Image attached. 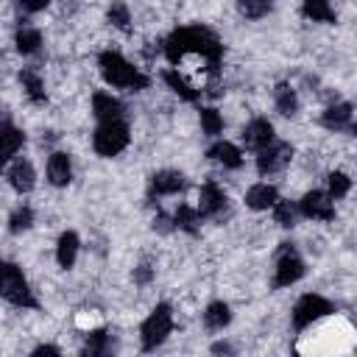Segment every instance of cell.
<instances>
[{"label": "cell", "mask_w": 357, "mask_h": 357, "mask_svg": "<svg viewBox=\"0 0 357 357\" xmlns=\"http://www.w3.org/2000/svg\"><path fill=\"white\" fill-rule=\"evenodd\" d=\"M153 229H159V231H173V229H176V220L167 218L165 212H156V218H153Z\"/></svg>", "instance_id": "obj_36"}, {"label": "cell", "mask_w": 357, "mask_h": 357, "mask_svg": "<svg viewBox=\"0 0 357 357\" xmlns=\"http://www.w3.org/2000/svg\"><path fill=\"white\" fill-rule=\"evenodd\" d=\"M165 84L181 98V100H190V103H195L198 98H201V89L195 86V84H190L181 73H178V67H173V70H167L165 73Z\"/></svg>", "instance_id": "obj_25"}, {"label": "cell", "mask_w": 357, "mask_h": 357, "mask_svg": "<svg viewBox=\"0 0 357 357\" xmlns=\"http://www.w3.org/2000/svg\"><path fill=\"white\" fill-rule=\"evenodd\" d=\"M298 212L307 220H335V198L326 190H310L298 198Z\"/></svg>", "instance_id": "obj_9"}, {"label": "cell", "mask_w": 357, "mask_h": 357, "mask_svg": "<svg viewBox=\"0 0 357 357\" xmlns=\"http://www.w3.org/2000/svg\"><path fill=\"white\" fill-rule=\"evenodd\" d=\"M304 273H307V265H304V259L298 257L296 245H293V243H279L276 268H273V290H282V287L296 284Z\"/></svg>", "instance_id": "obj_6"}, {"label": "cell", "mask_w": 357, "mask_h": 357, "mask_svg": "<svg viewBox=\"0 0 357 357\" xmlns=\"http://www.w3.org/2000/svg\"><path fill=\"white\" fill-rule=\"evenodd\" d=\"M106 20H109L114 28H120V31H128V28H131V11H128V6H126L123 0H112V6H109V11H106Z\"/></svg>", "instance_id": "obj_34"}, {"label": "cell", "mask_w": 357, "mask_h": 357, "mask_svg": "<svg viewBox=\"0 0 357 357\" xmlns=\"http://www.w3.org/2000/svg\"><path fill=\"white\" fill-rule=\"evenodd\" d=\"M173 220H176V229L178 231H187V234H198V223H201V215L195 206L190 204H178V209L173 212Z\"/></svg>", "instance_id": "obj_27"}, {"label": "cell", "mask_w": 357, "mask_h": 357, "mask_svg": "<svg viewBox=\"0 0 357 357\" xmlns=\"http://www.w3.org/2000/svg\"><path fill=\"white\" fill-rule=\"evenodd\" d=\"M279 201V190L268 181H259V184H251L245 190V206L254 209V212H262V209H273V204Z\"/></svg>", "instance_id": "obj_17"}, {"label": "cell", "mask_w": 357, "mask_h": 357, "mask_svg": "<svg viewBox=\"0 0 357 357\" xmlns=\"http://www.w3.org/2000/svg\"><path fill=\"white\" fill-rule=\"evenodd\" d=\"M165 56L170 64H181L187 59H201L212 67H220V56H223V45L220 39L204 28V25H187V28H176L167 42H165Z\"/></svg>", "instance_id": "obj_1"}, {"label": "cell", "mask_w": 357, "mask_h": 357, "mask_svg": "<svg viewBox=\"0 0 357 357\" xmlns=\"http://www.w3.org/2000/svg\"><path fill=\"white\" fill-rule=\"evenodd\" d=\"M0 293L8 304L22 307V310H39V301L25 279V273L14 265V262H3V282H0Z\"/></svg>", "instance_id": "obj_4"}, {"label": "cell", "mask_w": 357, "mask_h": 357, "mask_svg": "<svg viewBox=\"0 0 357 357\" xmlns=\"http://www.w3.org/2000/svg\"><path fill=\"white\" fill-rule=\"evenodd\" d=\"M198 117H201V131L206 134V137H220V131H223V117H220V112L215 109V106H201L198 109Z\"/></svg>", "instance_id": "obj_29"}, {"label": "cell", "mask_w": 357, "mask_h": 357, "mask_svg": "<svg viewBox=\"0 0 357 357\" xmlns=\"http://www.w3.org/2000/svg\"><path fill=\"white\" fill-rule=\"evenodd\" d=\"M206 159L223 165L226 170H240V167H243V151H240L234 142H226V139H215V142L206 148Z\"/></svg>", "instance_id": "obj_15"}, {"label": "cell", "mask_w": 357, "mask_h": 357, "mask_svg": "<svg viewBox=\"0 0 357 357\" xmlns=\"http://www.w3.org/2000/svg\"><path fill=\"white\" fill-rule=\"evenodd\" d=\"M151 279H153V268H151L148 262H142V265L134 271V282H137V284H148Z\"/></svg>", "instance_id": "obj_37"}, {"label": "cell", "mask_w": 357, "mask_h": 357, "mask_svg": "<svg viewBox=\"0 0 357 357\" xmlns=\"http://www.w3.org/2000/svg\"><path fill=\"white\" fill-rule=\"evenodd\" d=\"M187 187V178L181 170H173V167H162L151 176V192L153 195H176Z\"/></svg>", "instance_id": "obj_14"}, {"label": "cell", "mask_w": 357, "mask_h": 357, "mask_svg": "<svg viewBox=\"0 0 357 357\" xmlns=\"http://www.w3.org/2000/svg\"><path fill=\"white\" fill-rule=\"evenodd\" d=\"M92 114H95L98 123L123 120V103L109 92H95L92 95Z\"/></svg>", "instance_id": "obj_19"}, {"label": "cell", "mask_w": 357, "mask_h": 357, "mask_svg": "<svg viewBox=\"0 0 357 357\" xmlns=\"http://www.w3.org/2000/svg\"><path fill=\"white\" fill-rule=\"evenodd\" d=\"M33 226V209L31 206H17L11 215H8V231L11 234H22Z\"/></svg>", "instance_id": "obj_33"}, {"label": "cell", "mask_w": 357, "mask_h": 357, "mask_svg": "<svg viewBox=\"0 0 357 357\" xmlns=\"http://www.w3.org/2000/svg\"><path fill=\"white\" fill-rule=\"evenodd\" d=\"M301 14L312 22H324V25H335L337 14L332 8L329 0H301Z\"/></svg>", "instance_id": "obj_24"}, {"label": "cell", "mask_w": 357, "mask_h": 357, "mask_svg": "<svg viewBox=\"0 0 357 357\" xmlns=\"http://www.w3.org/2000/svg\"><path fill=\"white\" fill-rule=\"evenodd\" d=\"M273 106L282 117H296L298 114V95L287 81H279L273 86Z\"/></svg>", "instance_id": "obj_22"}, {"label": "cell", "mask_w": 357, "mask_h": 357, "mask_svg": "<svg viewBox=\"0 0 357 357\" xmlns=\"http://www.w3.org/2000/svg\"><path fill=\"white\" fill-rule=\"evenodd\" d=\"M47 181L53 187H67L73 181V162H70V153L64 151H53L47 156Z\"/></svg>", "instance_id": "obj_16"}, {"label": "cell", "mask_w": 357, "mask_h": 357, "mask_svg": "<svg viewBox=\"0 0 357 357\" xmlns=\"http://www.w3.org/2000/svg\"><path fill=\"white\" fill-rule=\"evenodd\" d=\"M22 145H25V131L17 128L11 120H3V126H0V159L11 162Z\"/></svg>", "instance_id": "obj_18"}, {"label": "cell", "mask_w": 357, "mask_h": 357, "mask_svg": "<svg viewBox=\"0 0 357 357\" xmlns=\"http://www.w3.org/2000/svg\"><path fill=\"white\" fill-rule=\"evenodd\" d=\"M290 162H293V145H290V142L273 139L271 145H265L262 151H257V173H259V176L282 173Z\"/></svg>", "instance_id": "obj_8"}, {"label": "cell", "mask_w": 357, "mask_h": 357, "mask_svg": "<svg viewBox=\"0 0 357 357\" xmlns=\"http://www.w3.org/2000/svg\"><path fill=\"white\" fill-rule=\"evenodd\" d=\"M231 324V307L226 301H209L204 310V326L209 332H220Z\"/></svg>", "instance_id": "obj_23"}, {"label": "cell", "mask_w": 357, "mask_h": 357, "mask_svg": "<svg viewBox=\"0 0 357 357\" xmlns=\"http://www.w3.org/2000/svg\"><path fill=\"white\" fill-rule=\"evenodd\" d=\"M298 215H301V212H298V201L293 204V201H284V198H279V201L273 204V220H276L282 229H293Z\"/></svg>", "instance_id": "obj_30"}, {"label": "cell", "mask_w": 357, "mask_h": 357, "mask_svg": "<svg viewBox=\"0 0 357 357\" xmlns=\"http://www.w3.org/2000/svg\"><path fill=\"white\" fill-rule=\"evenodd\" d=\"M276 139L273 134V123L268 117H254L245 128H243V145L248 151H262L265 145H271Z\"/></svg>", "instance_id": "obj_12"}, {"label": "cell", "mask_w": 357, "mask_h": 357, "mask_svg": "<svg viewBox=\"0 0 357 357\" xmlns=\"http://www.w3.org/2000/svg\"><path fill=\"white\" fill-rule=\"evenodd\" d=\"M98 70H100V78L114 86V89H128V92H142L151 86V78L134 67L123 53L117 50H103L98 56Z\"/></svg>", "instance_id": "obj_2"}, {"label": "cell", "mask_w": 357, "mask_h": 357, "mask_svg": "<svg viewBox=\"0 0 357 357\" xmlns=\"http://www.w3.org/2000/svg\"><path fill=\"white\" fill-rule=\"evenodd\" d=\"M170 332H173V307L167 301H159L148 312V318L142 321V326H139V346H142V351L159 349L167 340Z\"/></svg>", "instance_id": "obj_3"}, {"label": "cell", "mask_w": 357, "mask_h": 357, "mask_svg": "<svg viewBox=\"0 0 357 357\" xmlns=\"http://www.w3.org/2000/svg\"><path fill=\"white\" fill-rule=\"evenodd\" d=\"M42 354H53V357H59L61 349H59V346H50V343H39V346L31 351V357H42Z\"/></svg>", "instance_id": "obj_38"}, {"label": "cell", "mask_w": 357, "mask_h": 357, "mask_svg": "<svg viewBox=\"0 0 357 357\" xmlns=\"http://www.w3.org/2000/svg\"><path fill=\"white\" fill-rule=\"evenodd\" d=\"M20 84H22V89H25V98H28L31 103H36V106L47 103L45 81H42V75H39L33 67H22V70H20Z\"/></svg>", "instance_id": "obj_21"}, {"label": "cell", "mask_w": 357, "mask_h": 357, "mask_svg": "<svg viewBox=\"0 0 357 357\" xmlns=\"http://www.w3.org/2000/svg\"><path fill=\"white\" fill-rule=\"evenodd\" d=\"M14 45L22 56H33L42 47V31L33 28V25H20L17 33H14Z\"/></svg>", "instance_id": "obj_26"}, {"label": "cell", "mask_w": 357, "mask_h": 357, "mask_svg": "<svg viewBox=\"0 0 357 357\" xmlns=\"http://www.w3.org/2000/svg\"><path fill=\"white\" fill-rule=\"evenodd\" d=\"M109 349H112V337H109V332H106V329H92V332L86 335V340H84L81 354L100 357V354H109Z\"/></svg>", "instance_id": "obj_28"}, {"label": "cell", "mask_w": 357, "mask_h": 357, "mask_svg": "<svg viewBox=\"0 0 357 357\" xmlns=\"http://www.w3.org/2000/svg\"><path fill=\"white\" fill-rule=\"evenodd\" d=\"M332 312H335V304H332L329 298H324V296H318V293H304V296L293 304V312H290L293 329H296V332H304L307 326H312L315 321H321V318H326V315H332Z\"/></svg>", "instance_id": "obj_7"}, {"label": "cell", "mask_w": 357, "mask_h": 357, "mask_svg": "<svg viewBox=\"0 0 357 357\" xmlns=\"http://www.w3.org/2000/svg\"><path fill=\"white\" fill-rule=\"evenodd\" d=\"M17 6H20L22 11H28V14H36V11L47 8V6H50V0H17Z\"/></svg>", "instance_id": "obj_35"}, {"label": "cell", "mask_w": 357, "mask_h": 357, "mask_svg": "<svg viewBox=\"0 0 357 357\" xmlns=\"http://www.w3.org/2000/svg\"><path fill=\"white\" fill-rule=\"evenodd\" d=\"M6 178H8L11 190H17L20 195H25V192H31L33 184H36V170H33V165H31L25 156H14V159L8 162V167H6Z\"/></svg>", "instance_id": "obj_10"}, {"label": "cell", "mask_w": 357, "mask_h": 357, "mask_svg": "<svg viewBox=\"0 0 357 357\" xmlns=\"http://www.w3.org/2000/svg\"><path fill=\"white\" fill-rule=\"evenodd\" d=\"M212 351H215V354H220V351H223V354H231V346H229V343H215Z\"/></svg>", "instance_id": "obj_39"}, {"label": "cell", "mask_w": 357, "mask_h": 357, "mask_svg": "<svg viewBox=\"0 0 357 357\" xmlns=\"http://www.w3.org/2000/svg\"><path fill=\"white\" fill-rule=\"evenodd\" d=\"M326 131H349V126L354 123V106L340 100V103H332L321 112V120H318Z\"/></svg>", "instance_id": "obj_13"}, {"label": "cell", "mask_w": 357, "mask_h": 357, "mask_svg": "<svg viewBox=\"0 0 357 357\" xmlns=\"http://www.w3.org/2000/svg\"><path fill=\"white\" fill-rule=\"evenodd\" d=\"M226 192L215 184V181H206V184H201V190H198V204H195V209H198V215H201V220H206V218H218L223 209H226Z\"/></svg>", "instance_id": "obj_11"}, {"label": "cell", "mask_w": 357, "mask_h": 357, "mask_svg": "<svg viewBox=\"0 0 357 357\" xmlns=\"http://www.w3.org/2000/svg\"><path fill=\"white\" fill-rule=\"evenodd\" d=\"M349 190H351V178H349L343 170H332V173L326 176V192H329L335 201L346 198Z\"/></svg>", "instance_id": "obj_32"}, {"label": "cell", "mask_w": 357, "mask_h": 357, "mask_svg": "<svg viewBox=\"0 0 357 357\" xmlns=\"http://www.w3.org/2000/svg\"><path fill=\"white\" fill-rule=\"evenodd\" d=\"M131 142V134H128V123L126 120H109V123H98L95 134H92V148L98 156L103 159H112L117 156L120 151H126Z\"/></svg>", "instance_id": "obj_5"}, {"label": "cell", "mask_w": 357, "mask_h": 357, "mask_svg": "<svg viewBox=\"0 0 357 357\" xmlns=\"http://www.w3.org/2000/svg\"><path fill=\"white\" fill-rule=\"evenodd\" d=\"M273 8V0H237V14L245 20H262Z\"/></svg>", "instance_id": "obj_31"}, {"label": "cell", "mask_w": 357, "mask_h": 357, "mask_svg": "<svg viewBox=\"0 0 357 357\" xmlns=\"http://www.w3.org/2000/svg\"><path fill=\"white\" fill-rule=\"evenodd\" d=\"M78 248H81L78 234L75 231H61L59 243H56V262H59V268L70 271L75 265V259H78Z\"/></svg>", "instance_id": "obj_20"}]
</instances>
